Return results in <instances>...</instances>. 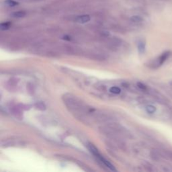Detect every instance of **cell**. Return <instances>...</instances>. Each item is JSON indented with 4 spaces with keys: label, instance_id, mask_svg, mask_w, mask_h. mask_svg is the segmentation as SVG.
I'll use <instances>...</instances> for the list:
<instances>
[{
    "label": "cell",
    "instance_id": "cell-1",
    "mask_svg": "<svg viewBox=\"0 0 172 172\" xmlns=\"http://www.w3.org/2000/svg\"><path fill=\"white\" fill-rule=\"evenodd\" d=\"M90 150L91 151V153H92L95 157H98L99 160H100V161L104 164V165L106 166V167H108L109 168L110 170H112V171H116V170L114 169V166L112 165V164L108 161H107V160L106 159H104V158L102 156L99 154V153L98 152V149H96V148H95V147H94L92 145H90Z\"/></svg>",
    "mask_w": 172,
    "mask_h": 172
},
{
    "label": "cell",
    "instance_id": "cell-2",
    "mask_svg": "<svg viewBox=\"0 0 172 172\" xmlns=\"http://www.w3.org/2000/svg\"><path fill=\"white\" fill-rule=\"evenodd\" d=\"M170 55H171L170 51L164 52L163 53H162L157 59L155 60V61L154 62V64H153V66H155V67L156 68L161 66L163 64L167 61V59L170 57Z\"/></svg>",
    "mask_w": 172,
    "mask_h": 172
},
{
    "label": "cell",
    "instance_id": "cell-3",
    "mask_svg": "<svg viewBox=\"0 0 172 172\" xmlns=\"http://www.w3.org/2000/svg\"><path fill=\"white\" fill-rule=\"evenodd\" d=\"M90 20V15H80V16L77 17V19H76V21L79 23H86L87 22H89Z\"/></svg>",
    "mask_w": 172,
    "mask_h": 172
},
{
    "label": "cell",
    "instance_id": "cell-4",
    "mask_svg": "<svg viewBox=\"0 0 172 172\" xmlns=\"http://www.w3.org/2000/svg\"><path fill=\"white\" fill-rule=\"evenodd\" d=\"M138 50L139 53L143 54L145 51V43L143 41H140L138 44Z\"/></svg>",
    "mask_w": 172,
    "mask_h": 172
},
{
    "label": "cell",
    "instance_id": "cell-5",
    "mask_svg": "<svg viewBox=\"0 0 172 172\" xmlns=\"http://www.w3.org/2000/svg\"><path fill=\"white\" fill-rule=\"evenodd\" d=\"M12 15H13V16L15 18H23L26 15V13L24 12V11H16V12L13 13Z\"/></svg>",
    "mask_w": 172,
    "mask_h": 172
},
{
    "label": "cell",
    "instance_id": "cell-6",
    "mask_svg": "<svg viewBox=\"0 0 172 172\" xmlns=\"http://www.w3.org/2000/svg\"><path fill=\"white\" fill-rule=\"evenodd\" d=\"M5 4L9 7H14L18 4V3L14 1V0H6L5 1Z\"/></svg>",
    "mask_w": 172,
    "mask_h": 172
},
{
    "label": "cell",
    "instance_id": "cell-7",
    "mask_svg": "<svg viewBox=\"0 0 172 172\" xmlns=\"http://www.w3.org/2000/svg\"><path fill=\"white\" fill-rule=\"evenodd\" d=\"M130 20L133 22L139 23V22H141L143 21V18L139 16V15H134V16L131 17Z\"/></svg>",
    "mask_w": 172,
    "mask_h": 172
},
{
    "label": "cell",
    "instance_id": "cell-8",
    "mask_svg": "<svg viewBox=\"0 0 172 172\" xmlns=\"http://www.w3.org/2000/svg\"><path fill=\"white\" fill-rule=\"evenodd\" d=\"M110 91L112 93L114 94H118L121 93V90L118 87H112L110 89Z\"/></svg>",
    "mask_w": 172,
    "mask_h": 172
},
{
    "label": "cell",
    "instance_id": "cell-9",
    "mask_svg": "<svg viewBox=\"0 0 172 172\" xmlns=\"http://www.w3.org/2000/svg\"><path fill=\"white\" fill-rule=\"evenodd\" d=\"M10 22H5V23H2L1 26H0V28H1L2 30H7L10 26Z\"/></svg>",
    "mask_w": 172,
    "mask_h": 172
},
{
    "label": "cell",
    "instance_id": "cell-10",
    "mask_svg": "<svg viewBox=\"0 0 172 172\" xmlns=\"http://www.w3.org/2000/svg\"><path fill=\"white\" fill-rule=\"evenodd\" d=\"M146 110L148 113L153 114L155 112L156 108H155V107H154L153 106H147L146 108Z\"/></svg>",
    "mask_w": 172,
    "mask_h": 172
},
{
    "label": "cell",
    "instance_id": "cell-11",
    "mask_svg": "<svg viewBox=\"0 0 172 172\" xmlns=\"http://www.w3.org/2000/svg\"><path fill=\"white\" fill-rule=\"evenodd\" d=\"M137 86H138V87H139V88H140V89H141L142 90H147V87H146V86L144 85V84L142 83H137Z\"/></svg>",
    "mask_w": 172,
    "mask_h": 172
},
{
    "label": "cell",
    "instance_id": "cell-12",
    "mask_svg": "<svg viewBox=\"0 0 172 172\" xmlns=\"http://www.w3.org/2000/svg\"><path fill=\"white\" fill-rule=\"evenodd\" d=\"M37 1H41V0H37Z\"/></svg>",
    "mask_w": 172,
    "mask_h": 172
}]
</instances>
